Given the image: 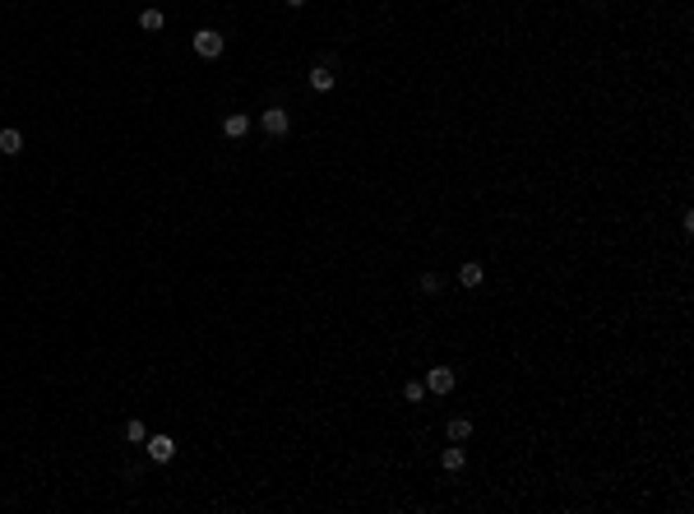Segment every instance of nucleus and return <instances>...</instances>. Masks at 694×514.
<instances>
[{
	"mask_svg": "<svg viewBox=\"0 0 694 514\" xmlns=\"http://www.w3.org/2000/svg\"><path fill=\"white\" fill-rule=\"evenodd\" d=\"M259 130L269 134V139H283L287 130H292V116H287V107H264V112H259Z\"/></svg>",
	"mask_w": 694,
	"mask_h": 514,
	"instance_id": "obj_1",
	"label": "nucleus"
},
{
	"mask_svg": "<svg viewBox=\"0 0 694 514\" xmlns=\"http://www.w3.org/2000/svg\"><path fill=\"white\" fill-rule=\"evenodd\" d=\"M222 46H227V37H222L218 28H199V33H195V51H199L204 60H218Z\"/></svg>",
	"mask_w": 694,
	"mask_h": 514,
	"instance_id": "obj_2",
	"label": "nucleus"
},
{
	"mask_svg": "<svg viewBox=\"0 0 694 514\" xmlns=\"http://www.w3.org/2000/svg\"><path fill=\"white\" fill-rule=\"evenodd\" d=\"M454 385H458V375H454L449 366H435V371H426V394H449Z\"/></svg>",
	"mask_w": 694,
	"mask_h": 514,
	"instance_id": "obj_3",
	"label": "nucleus"
},
{
	"mask_svg": "<svg viewBox=\"0 0 694 514\" xmlns=\"http://www.w3.org/2000/svg\"><path fill=\"white\" fill-rule=\"evenodd\" d=\"M148 458H153V463H172V458H176V440L172 436H148Z\"/></svg>",
	"mask_w": 694,
	"mask_h": 514,
	"instance_id": "obj_4",
	"label": "nucleus"
},
{
	"mask_svg": "<svg viewBox=\"0 0 694 514\" xmlns=\"http://www.w3.org/2000/svg\"><path fill=\"white\" fill-rule=\"evenodd\" d=\"M222 134H227V139H245V134H250V116H245V112L222 116Z\"/></svg>",
	"mask_w": 694,
	"mask_h": 514,
	"instance_id": "obj_5",
	"label": "nucleus"
},
{
	"mask_svg": "<svg viewBox=\"0 0 694 514\" xmlns=\"http://www.w3.org/2000/svg\"><path fill=\"white\" fill-rule=\"evenodd\" d=\"M139 28H143V33H162V28H167V14L158 10V5H148V10H139Z\"/></svg>",
	"mask_w": 694,
	"mask_h": 514,
	"instance_id": "obj_6",
	"label": "nucleus"
},
{
	"mask_svg": "<svg viewBox=\"0 0 694 514\" xmlns=\"http://www.w3.org/2000/svg\"><path fill=\"white\" fill-rule=\"evenodd\" d=\"M444 436H449L454 445H463V440L473 436V422H468V417H449V422H444Z\"/></svg>",
	"mask_w": 694,
	"mask_h": 514,
	"instance_id": "obj_7",
	"label": "nucleus"
},
{
	"mask_svg": "<svg viewBox=\"0 0 694 514\" xmlns=\"http://www.w3.org/2000/svg\"><path fill=\"white\" fill-rule=\"evenodd\" d=\"M440 463H444V473H463V463H468V454H463V445H444V454H440Z\"/></svg>",
	"mask_w": 694,
	"mask_h": 514,
	"instance_id": "obj_8",
	"label": "nucleus"
},
{
	"mask_svg": "<svg viewBox=\"0 0 694 514\" xmlns=\"http://www.w3.org/2000/svg\"><path fill=\"white\" fill-rule=\"evenodd\" d=\"M458 283H463V288H482V283H486V269L477 264V259H468V264L458 269Z\"/></svg>",
	"mask_w": 694,
	"mask_h": 514,
	"instance_id": "obj_9",
	"label": "nucleus"
},
{
	"mask_svg": "<svg viewBox=\"0 0 694 514\" xmlns=\"http://www.w3.org/2000/svg\"><path fill=\"white\" fill-rule=\"evenodd\" d=\"M0 153H5V158L23 153V134L14 130V125H5V130H0Z\"/></svg>",
	"mask_w": 694,
	"mask_h": 514,
	"instance_id": "obj_10",
	"label": "nucleus"
},
{
	"mask_svg": "<svg viewBox=\"0 0 694 514\" xmlns=\"http://www.w3.org/2000/svg\"><path fill=\"white\" fill-rule=\"evenodd\" d=\"M310 89H315V93H329L333 89V70L329 65H315V70H310Z\"/></svg>",
	"mask_w": 694,
	"mask_h": 514,
	"instance_id": "obj_11",
	"label": "nucleus"
},
{
	"mask_svg": "<svg viewBox=\"0 0 694 514\" xmlns=\"http://www.w3.org/2000/svg\"><path fill=\"white\" fill-rule=\"evenodd\" d=\"M125 440H130V445H143V440H148V426L143 422H125Z\"/></svg>",
	"mask_w": 694,
	"mask_h": 514,
	"instance_id": "obj_12",
	"label": "nucleus"
},
{
	"mask_svg": "<svg viewBox=\"0 0 694 514\" xmlns=\"http://www.w3.org/2000/svg\"><path fill=\"white\" fill-rule=\"evenodd\" d=\"M403 399H408V403H421V399H426V380H408V385H403Z\"/></svg>",
	"mask_w": 694,
	"mask_h": 514,
	"instance_id": "obj_13",
	"label": "nucleus"
},
{
	"mask_svg": "<svg viewBox=\"0 0 694 514\" xmlns=\"http://www.w3.org/2000/svg\"><path fill=\"white\" fill-rule=\"evenodd\" d=\"M421 292L435 297V292H440V274H421Z\"/></svg>",
	"mask_w": 694,
	"mask_h": 514,
	"instance_id": "obj_14",
	"label": "nucleus"
},
{
	"mask_svg": "<svg viewBox=\"0 0 694 514\" xmlns=\"http://www.w3.org/2000/svg\"><path fill=\"white\" fill-rule=\"evenodd\" d=\"M283 5H292V10H301V5H306V0H283Z\"/></svg>",
	"mask_w": 694,
	"mask_h": 514,
	"instance_id": "obj_15",
	"label": "nucleus"
},
{
	"mask_svg": "<svg viewBox=\"0 0 694 514\" xmlns=\"http://www.w3.org/2000/svg\"><path fill=\"white\" fill-rule=\"evenodd\" d=\"M588 5H602V0H588Z\"/></svg>",
	"mask_w": 694,
	"mask_h": 514,
	"instance_id": "obj_16",
	"label": "nucleus"
}]
</instances>
